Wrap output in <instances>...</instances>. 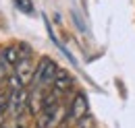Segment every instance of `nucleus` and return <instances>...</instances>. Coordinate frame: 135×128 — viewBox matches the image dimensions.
Listing matches in <instances>:
<instances>
[{
  "mask_svg": "<svg viewBox=\"0 0 135 128\" xmlns=\"http://www.w3.org/2000/svg\"><path fill=\"white\" fill-rule=\"evenodd\" d=\"M0 128H11V126H8V124H2V126H0Z\"/></svg>",
  "mask_w": 135,
  "mask_h": 128,
  "instance_id": "1a4fd4ad",
  "label": "nucleus"
},
{
  "mask_svg": "<svg viewBox=\"0 0 135 128\" xmlns=\"http://www.w3.org/2000/svg\"><path fill=\"white\" fill-rule=\"evenodd\" d=\"M73 83H75V79L69 74L67 70L58 68V72H56V79H54V83H52V89H56V91L62 95V93H67L69 89L73 87Z\"/></svg>",
  "mask_w": 135,
  "mask_h": 128,
  "instance_id": "39448f33",
  "label": "nucleus"
},
{
  "mask_svg": "<svg viewBox=\"0 0 135 128\" xmlns=\"http://www.w3.org/2000/svg\"><path fill=\"white\" fill-rule=\"evenodd\" d=\"M6 70H8V68H6V66H4V64L0 62V85H2V81L6 79Z\"/></svg>",
  "mask_w": 135,
  "mask_h": 128,
  "instance_id": "6e6552de",
  "label": "nucleus"
},
{
  "mask_svg": "<svg viewBox=\"0 0 135 128\" xmlns=\"http://www.w3.org/2000/svg\"><path fill=\"white\" fill-rule=\"evenodd\" d=\"M87 114H89V101H87V97H85L83 91H79L77 95L73 97V101H71V108H69V120L79 122V120L87 118Z\"/></svg>",
  "mask_w": 135,
  "mask_h": 128,
  "instance_id": "20e7f679",
  "label": "nucleus"
},
{
  "mask_svg": "<svg viewBox=\"0 0 135 128\" xmlns=\"http://www.w3.org/2000/svg\"><path fill=\"white\" fill-rule=\"evenodd\" d=\"M6 108H8V91L0 89V114L6 112Z\"/></svg>",
  "mask_w": 135,
  "mask_h": 128,
  "instance_id": "423d86ee",
  "label": "nucleus"
},
{
  "mask_svg": "<svg viewBox=\"0 0 135 128\" xmlns=\"http://www.w3.org/2000/svg\"><path fill=\"white\" fill-rule=\"evenodd\" d=\"M6 110L13 118H19L25 110H29V91H27V87L8 89V108Z\"/></svg>",
  "mask_w": 135,
  "mask_h": 128,
  "instance_id": "f03ea898",
  "label": "nucleus"
},
{
  "mask_svg": "<svg viewBox=\"0 0 135 128\" xmlns=\"http://www.w3.org/2000/svg\"><path fill=\"white\" fill-rule=\"evenodd\" d=\"M65 118V108L62 103H54L50 108H44L42 112L37 114L35 120V128H56Z\"/></svg>",
  "mask_w": 135,
  "mask_h": 128,
  "instance_id": "7ed1b4c3",
  "label": "nucleus"
},
{
  "mask_svg": "<svg viewBox=\"0 0 135 128\" xmlns=\"http://www.w3.org/2000/svg\"><path fill=\"white\" fill-rule=\"evenodd\" d=\"M56 72H58L56 62L52 58H48V56H42L40 64H35L31 89H35V91H48L52 87V83H54V79H56Z\"/></svg>",
  "mask_w": 135,
  "mask_h": 128,
  "instance_id": "f257e3e1",
  "label": "nucleus"
},
{
  "mask_svg": "<svg viewBox=\"0 0 135 128\" xmlns=\"http://www.w3.org/2000/svg\"><path fill=\"white\" fill-rule=\"evenodd\" d=\"M17 6L23 10V13H27V15L33 13V4H31V0H17Z\"/></svg>",
  "mask_w": 135,
  "mask_h": 128,
  "instance_id": "0eeeda50",
  "label": "nucleus"
}]
</instances>
